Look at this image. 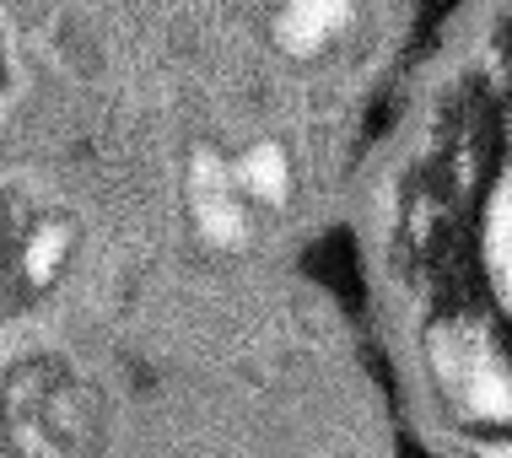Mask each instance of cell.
Here are the masks:
<instances>
[{
	"label": "cell",
	"instance_id": "6da1fadb",
	"mask_svg": "<svg viewBox=\"0 0 512 458\" xmlns=\"http://www.w3.org/2000/svg\"><path fill=\"white\" fill-rule=\"evenodd\" d=\"M108 405L98 383L65 356H27L0 378V453L6 458H98Z\"/></svg>",
	"mask_w": 512,
	"mask_h": 458
},
{
	"label": "cell",
	"instance_id": "7a4b0ae2",
	"mask_svg": "<svg viewBox=\"0 0 512 458\" xmlns=\"http://www.w3.org/2000/svg\"><path fill=\"white\" fill-rule=\"evenodd\" d=\"M81 254V227L65 205L0 194V308H33L65 286Z\"/></svg>",
	"mask_w": 512,
	"mask_h": 458
},
{
	"label": "cell",
	"instance_id": "3957f363",
	"mask_svg": "<svg viewBox=\"0 0 512 458\" xmlns=\"http://www.w3.org/2000/svg\"><path fill=\"white\" fill-rule=\"evenodd\" d=\"M442 394L480 426H512V351L486 324H448L432 345Z\"/></svg>",
	"mask_w": 512,
	"mask_h": 458
},
{
	"label": "cell",
	"instance_id": "277c9868",
	"mask_svg": "<svg viewBox=\"0 0 512 458\" xmlns=\"http://www.w3.org/2000/svg\"><path fill=\"white\" fill-rule=\"evenodd\" d=\"M184 211H189V227L205 248L216 254H238L259 238L265 216L248 205V194L238 189L232 178V162L227 151H195L189 157V173H184Z\"/></svg>",
	"mask_w": 512,
	"mask_h": 458
},
{
	"label": "cell",
	"instance_id": "5b68a950",
	"mask_svg": "<svg viewBox=\"0 0 512 458\" xmlns=\"http://www.w3.org/2000/svg\"><path fill=\"white\" fill-rule=\"evenodd\" d=\"M362 22V0H275L270 38L286 60L318 65L329 60Z\"/></svg>",
	"mask_w": 512,
	"mask_h": 458
},
{
	"label": "cell",
	"instance_id": "8992f818",
	"mask_svg": "<svg viewBox=\"0 0 512 458\" xmlns=\"http://www.w3.org/2000/svg\"><path fill=\"white\" fill-rule=\"evenodd\" d=\"M232 162V178H238V189L248 194V205H254L259 216H281L286 205H292L297 194V157L286 141H275V135H265V141H248L238 151H227Z\"/></svg>",
	"mask_w": 512,
	"mask_h": 458
}]
</instances>
